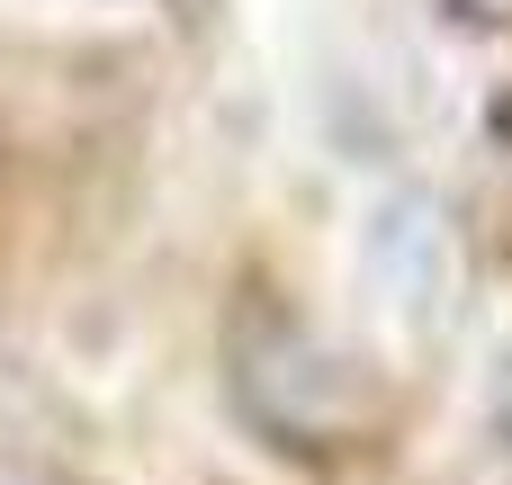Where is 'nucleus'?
Segmentation results:
<instances>
[{"instance_id":"obj_1","label":"nucleus","mask_w":512,"mask_h":485,"mask_svg":"<svg viewBox=\"0 0 512 485\" xmlns=\"http://www.w3.org/2000/svg\"><path fill=\"white\" fill-rule=\"evenodd\" d=\"M225 387L234 414L288 459H342L387 432V387L333 342H315L288 306H270V288L243 297L225 324Z\"/></svg>"},{"instance_id":"obj_2","label":"nucleus","mask_w":512,"mask_h":485,"mask_svg":"<svg viewBox=\"0 0 512 485\" xmlns=\"http://www.w3.org/2000/svg\"><path fill=\"white\" fill-rule=\"evenodd\" d=\"M360 270H369L378 306H387V315H396L405 333L441 342V333L459 324V288H468V243H459V225L441 216V198H423V189H396V198H387V207L369 216Z\"/></svg>"},{"instance_id":"obj_3","label":"nucleus","mask_w":512,"mask_h":485,"mask_svg":"<svg viewBox=\"0 0 512 485\" xmlns=\"http://www.w3.org/2000/svg\"><path fill=\"white\" fill-rule=\"evenodd\" d=\"M486 423H495V441L512 450V351L495 360V387H486Z\"/></svg>"}]
</instances>
